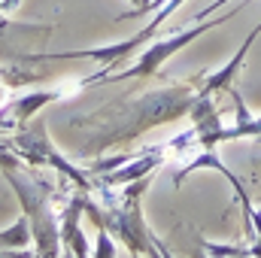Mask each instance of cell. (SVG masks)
<instances>
[{"instance_id":"obj_4","label":"cell","mask_w":261,"mask_h":258,"mask_svg":"<svg viewBox=\"0 0 261 258\" xmlns=\"http://www.w3.org/2000/svg\"><path fill=\"white\" fill-rule=\"evenodd\" d=\"M3 146L9 152H15L21 161L34 164V167H52L58 170L64 179H70L76 189L82 192H91V176L85 170H79L73 161H67L64 155L55 149V143L49 140V131H46V122H31V125H21V128L9 131V137L3 140Z\"/></svg>"},{"instance_id":"obj_9","label":"cell","mask_w":261,"mask_h":258,"mask_svg":"<svg viewBox=\"0 0 261 258\" xmlns=\"http://www.w3.org/2000/svg\"><path fill=\"white\" fill-rule=\"evenodd\" d=\"M97 255H116V246L110 243V231L97 228Z\"/></svg>"},{"instance_id":"obj_2","label":"cell","mask_w":261,"mask_h":258,"mask_svg":"<svg viewBox=\"0 0 261 258\" xmlns=\"http://www.w3.org/2000/svg\"><path fill=\"white\" fill-rule=\"evenodd\" d=\"M0 173L12 186V192L21 203V213L31 225V243L34 255L55 258L61 255V213L55 210V186L49 176L40 173V167L21 161L15 152H9L0 143Z\"/></svg>"},{"instance_id":"obj_5","label":"cell","mask_w":261,"mask_h":258,"mask_svg":"<svg viewBox=\"0 0 261 258\" xmlns=\"http://www.w3.org/2000/svg\"><path fill=\"white\" fill-rule=\"evenodd\" d=\"M237 15V9H231V12H225L222 18H210V21H195V24H189V28H182V31H176V34H170V37H164V40H155V43H146V52L128 67V70H122V73H113V76H103L100 82H125V79H143V76H155L167 58H173L179 49H186L192 40H197L200 34H206V31H213L216 24H225L228 18H234Z\"/></svg>"},{"instance_id":"obj_3","label":"cell","mask_w":261,"mask_h":258,"mask_svg":"<svg viewBox=\"0 0 261 258\" xmlns=\"http://www.w3.org/2000/svg\"><path fill=\"white\" fill-rule=\"evenodd\" d=\"M155 173L143 176V179H134L125 186H100L103 194V207H97L91 197H85V216L97 225V228H107L110 234L122 237L128 243L130 255H170V249L161 246V240L149 231L146 219H143V210H140V200L143 192L149 189Z\"/></svg>"},{"instance_id":"obj_6","label":"cell","mask_w":261,"mask_h":258,"mask_svg":"<svg viewBox=\"0 0 261 258\" xmlns=\"http://www.w3.org/2000/svg\"><path fill=\"white\" fill-rule=\"evenodd\" d=\"M58 97H61V91L52 88V91H28V94H21V97H12L9 104H3L0 119H3V125H6V134L15 131V128H21V125H28V122L37 116L40 107H46V104H52V100H58Z\"/></svg>"},{"instance_id":"obj_7","label":"cell","mask_w":261,"mask_h":258,"mask_svg":"<svg viewBox=\"0 0 261 258\" xmlns=\"http://www.w3.org/2000/svg\"><path fill=\"white\" fill-rule=\"evenodd\" d=\"M91 192H79L76 197L67 200V207L61 210V243H67V252L70 255H79L85 258L88 255V240L79 228V219L85 213V197Z\"/></svg>"},{"instance_id":"obj_1","label":"cell","mask_w":261,"mask_h":258,"mask_svg":"<svg viewBox=\"0 0 261 258\" xmlns=\"http://www.w3.org/2000/svg\"><path fill=\"white\" fill-rule=\"evenodd\" d=\"M200 79L203 76L189 79V82H173V85L158 88V91H146L137 97L107 104L103 110H94L91 116L70 119L73 131L82 140L79 152L91 155V152H103V149H113L122 143L128 146L130 140H137L149 128H158L164 122L186 116L195 104L197 91H200Z\"/></svg>"},{"instance_id":"obj_10","label":"cell","mask_w":261,"mask_h":258,"mask_svg":"<svg viewBox=\"0 0 261 258\" xmlns=\"http://www.w3.org/2000/svg\"><path fill=\"white\" fill-rule=\"evenodd\" d=\"M134 3H137V6H143V3H146V0H134Z\"/></svg>"},{"instance_id":"obj_8","label":"cell","mask_w":261,"mask_h":258,"mask_svg":"<svg viewBox=\"0 0 261 258\" xmlns=\"http://www.w3.org/2000/svg\"><path fill=\"white\" fill-rule=\"evenodd\" d=\"M261 34V24H255V31L243 40V46L237 49V55L228 61L225 67H219L216 73H203V79H200V91L203 94H216V91H234V79H237V73H240V67L246 61V52L252 49V43H255V37Z\"/></svg>"},{"instance_id":"obj_11","label":"cell","mask_w":261,"mask_h":258,"mask_svg":"<svg viewBox=\"0 0 261 258\" xmlns=\"http://www.w3.org/2000/svg\"><path fill=\"white\" fill-rule=\"evenodd\" d=\"M258 24H261V21H258Z\"/></svg>"}]
</instances>
